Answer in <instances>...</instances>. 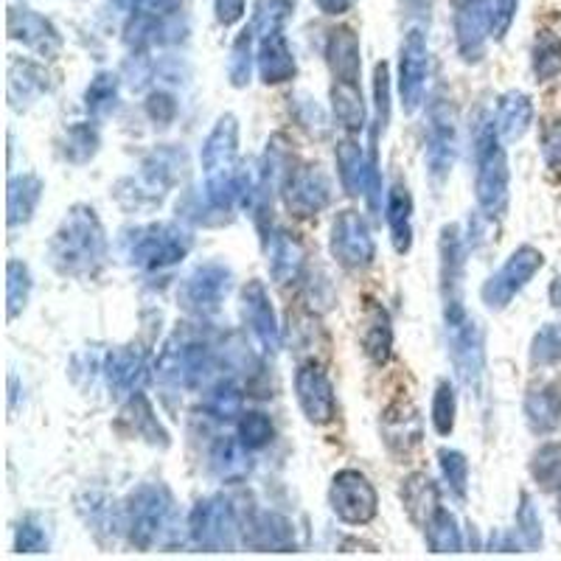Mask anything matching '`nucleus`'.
<instances>
[{"label": "nucleus", "mask_w": 561, "mask_h": 561, "mask_svg": "<svg viewBox=\"0 0 561 561\" xmlns=\"http://www.w3.org/2000/svg\"><path fill=\"white\" fill-rule=\"evenodd\" d=\"M48 264L62 278H96L107 264V233L96 208L73 205L48 242Z\"/></svg>", "instance_id": "1"}, {"label": "nucleus", "mask_w": 561, "mask_h": 561, "mask_svg": "<svg viewBox=\"0 0 561 561\" xmlns=\"http://www.w3.org/2000/svg\"><path fill=\"white\" fill-rule=\"evenodd\" d=\"M205 178V199L228 217L242 199V169L239 160V118L225 113L208 133L199 152ZM230 219V217H228Z\"/></svg>", "instance_id": "2"}, {"label": "nucleus", "mask_w": 561, "mask_h": 561, "mask_svg": "<svg viewBox=\"0 0 561 561\" xmlns=\"http://www.w3.org/2000/svg\"><path fill=\"white\" fill-rule=\"evenodd\" d=\"M474 197L485 217H503L511 199L508 154L494 118H483L474 129Z\"/></svg>", "instance_id": "3"}, {"label": "nucleus", "mask_w": 561, "mask_h": 561, "mask_svg": "<svg viewBox=\"0 0 561 561\" xmlns=\"http://www.w3.org/2000/svg\"><path fill=\"white\" fill-rule=\"evenodd\" d=\"M178 503L163 483H144L122 505V528L138 550H152L172 530Z\"/></svg>", "instance_id": "4"}, {"label": "nucleus", "mask_w": 561, "mask_h": 561, "mask_svg": "<svg viewBox=\"0 0 561 561\" xmlns=\"http://www.w3.org/2000/svg\"><path fill=\"white\" fill-rule=\"evenodd\" d=\"M185 152L174 147H160L140 160V169L115 185V197L127 210L154 208L167 199L178 180L183 178Z\"/></svg>", "instance_id": "5"}, {"label": "nucleus", "mask_w": 561, "mask_h": 561, "mask_svg": "<svg viewBox=\"0 0 561 561\" xmlns=\"http://www.w3.org/2000/svg\"><path fill=\"white\" fill-rule=\"evenodd\" d=\"M192 230L180 222H152L129 230L124 239V255L135 270L144 273H163L183 262L192 253Z\"/></svg>", "instance_id": "6"}, {"label": "nucleus", "mask_w": 561, "mask_h": 561, "mask_svg": "<svg viewBox=\"0 0 561 561\" xmlns=\"http://www.w3.org/2000/svg\"><path fill=\"white\" fill-rule=\"evenodd\" d=\"M210 365H214V351H210L208 340L188 332V329H183V332L178 329L160 348L154 377L169 388L194 390L208 377Z\"/></svg>", "instance_id": "7"}, {"label": "nucleus", "mask_w": 561, "mask_h": 561, "mask_svg": "<svg viewBox=\"0 0 561 561\" xmlns=\"http://www.w3.org/2000/svg\"><path fill=\"white\" fill-rule=\"evenodd\" d=\"M242 536L237 508L222 494L203 497L188 514V539L194 548L208 550V553H222L233 550Z\"/></svg>", "instance_id": "8"}, {"label": "nucleus", "mask_w": 561, "mask_h": 561, "mask_svg": "<svg viewBox=\"0 0 561 561\" xmlns=\"http://www.w3.org/2000/svg\"><path fill=\"white\" fill-rule=\"evenodd\" d=\"M230 289H233V270L222 262H205L180 280L178 304L192 318H210L222 309Z\"/></svg>", "instance_id": "9"}, {"label": "nucleus", "mask_w": 561, "mask_h": 561, "mask_svg": "<svg viewBox=\"0 0 561 561\" xmlns=\"http://www.w3.org/2000/svg\"><path fill=\"white\" fill-rule=\"evenodd\" d=\"M444 329H447L449 359H453L460 385L466 390H472L474 396H480L485 379L483 325H480L474 314H466V318L453 320V323H444Z\"/></svg>", "instance_id": "10"}, {"label": "nucleus", "mask_w": 561, "mask_h": 561, "mask_svg": "<svg viewBox=\"0 0 561 561\" xmlns=\"http://www.w3.org/2000/svg\"><path fill=\"white\" fill-rule=\"evenodd\" d=\"M458 149V110H455V104L449 99L435 96L427 110V149H424L433 183L440 185L453 174Z\"/></svg>", "instance_id": "11"}, {"label": "nucleus", "mask_w": 561, "mask_h": 561, "mask_svg": "<svg viewBox=\"0 0 561 561\" xmlns=\"http://www.w3.org/2000/svg\"><path fill=\"white\" fill-rule=\"evenodd\" d=\"M334 158H337V174L343 192L348 197H368L370 210H379V199H382L379 149H370L365 154L363 147L348 135V138H343L337 144Z\"/></svg>", "instance_id": "12"}, {"label": "nucleus", "mask_w": 561, "mask_h": 561, "mask_svg": "<svg viewBox=\"0 0 561 561\" xmlns=\"http://www.w3.org/2000/svg\"><path fill=\"white\" fill-rule=\"evenodd\" d=\"M438 278L440 304H444V323L463 318L469 309L463 304L466 278V242L458 225H444L438 237Z\"/></svg>", "instance_id": "13"}, {"label": "nucleus", "mask_w": 561, "mask_h": 561, "mask_svg": "<svg viewBox=\"0 0 561 561\" xmlns=\"http://www.w3.org/2000/svg\"><path fill=\"white\" fill-rule=\"evenodd\" d=\"M542 267L545 255L536 248H530V244H523V248H517L505 259V264L497 273L485 280L483 289H480V298H483V304L491 312H500V309L508 307L511 300L528 287L534 275Z\"/></svg>", "instance_id": "14"}, {"label": "nucleus", "mask_w": 561, "mask_h": 561, "mask_svg": "<svg viewBox=\"0 0 561 561\" xmlns=\"http://www.w3.org/2000/svg\"><path fill=\"white\" fill-rule=\"evenodd\" d=\"M329 505L345 525H368L374 523L379 511L377 489L370 485L357 469H340L329 485Z\"/></svg>", "instance_id": "15"}, {"label": "nucleus", "mask_w": 561, "mask_h": 561, "mask_svg": "<svg viewBox=\"0 0 561 561\" xmlns=\"http://www.w3.org/2000/svg\"><path fill=\"white\" fill-rule=\"evenodd\" d=\"M293 174V152H289L284 135H273L264 149V158L259 163V178H255V199H253V217L267 233V222L273 217V203L275 194L284 192V183Z\"/></svg>", "instance_id": "16"}, {"label": "nucleus", "mask_w": 561, "mask_h": 561, "mask_svg": "<svg viewBox=\"0 0 561 561\" xmlns=\"http://www.w3.org/2000/svg\"><path fill=\"white\" fill-rule=\"evenodd\" d=\"M334 262L345 270H368L377 259V242L370 237V228L359 210H340L332 222V239H329Z\"/></svg>", "instance_id": "17"}, {"label": "nucleus", "mask_w": 561, "mask_h": 561, "mask_svg": "<svg viewBox=\"0 0 561 561\" xmlns=\"http://www.w3.org/2000/svg\"><path fill=\"white\" fill-rule=\"evenodd\" d=\"M430 77V48L427 34L421 28H410L402 39L399 51V99H402L404 113L413 115L424 102Z\"/></svg>", "instance_id": "18"}, {"label": "nucleus", "mask_w": 561, "mask_h": 561, "mask_svg": "<svg viewBox=\"0 0 561 561\" xmlns=\"http://www.w3.org/2000/svg\"><path fill=\"white\" fill-rule=\"evenodd\" d=\"M453 26L460 59L480 62L491 37V0H455Z\"/></svg>", "instance_id": "19"}, {"label": "nucleus", "mask_w": 561, "mask_h": 561, "mask_svg": "<svg viewBox=\"0 0 561 561\" xmlns=\"http://www.w3.org/2000/svg\"><path fill=\"white\" fill-rule=\"evenodd\" d=\"M280 194L293 217L312 219L332 203V180L320 167H298L293 169Z\"/></svg>", "instance_id": "20"}, {"label": "nucleus", "mask_w": 561, "mask_h": 561, "mask_svg": "<svg viewBox=\"0 0 561 561\" xmlns=\"http://www.w3.org/2000/svg\"><path fill=\"white\" fill-rule=\"evenodd\" d=\"M295 396H298L300 413L307 415L309 424L314 427L332 424L334 413H337V399H334L332 379L325 377L320 365L304 363L295 370Z\"/></svg>", "instance_id": "21"}, {"label": "nucleus", "mask_w": 561, "mask_h": 561, "mask_svg": "<svg viewBox=\"0 0 561 561\" xmlns=\"http://www.w3.org/2000/svg\"><path fill=\"white\" fill-rule=\"evenodd\" d=\"M242 542L259 553H293L298 548L295 525L278 511H255L244 519Z\"/></svg>", "instance_id": "22"}, {"label": "nucleus", "mask_w": 561, "mask_h": 561, "mask_svg": "<svg viewBox=\"0 0 561 561\" xmlns=\"http://www.w3.org/2000/svg\"><path fill=\"white\" fill-rule=\"evenodd\" d=\"M102 374L115 396H135L149 382L152 368H149L147 354L138 345H118L104 357Z\"/></svg>", "instance_id": "23"}, {"label": "nucleus", "mask_w": 561, "mask_h": 561, "mask_svg": "<svg viewBox=\"0 0 561 561\" xmlns=\"http://www.w3.org/2000/svg\"><path fill=\"white\" fill-rule=\"evenodd\" d=\"M242 318L255 343L262 345L267 354H275L280 348V329L278 318H275L273 300H270L267 287L262 280L253 278L244 284L242 289Z\"/></svg>", "instance_id": "24"}, {"label": "nucleus", "mask_w": 561, "mask_h": 561, "mask_svg": "<svg viewBox=\"0 0 561 561\" xmlns=\"http://www.w3.org/2000/svg\"><path fill=\"white\" fill-rule=\"evenodd\" d=\"M9 37L23 43L28 51L43 59H57L62 54V34L51 20L37 14L34 9H9Z\"/></svg>", "instance_id": "25"}, {"label": "nucleus", "mask_w": 561, "mask_h": 561, "mask_svg": "<svg viewBox=\"0 0 561 561\" xmlns=\"http://www.w3.org/2000/svg\"><path fill=\"white\" fill-rule=\"evenodd\" d=\"M264 253H267L270 278L280 284V287L298 280L300 270L307 264V250L287 228H273L264 233Z\"/></svg>", "instance_id": "26"}, {"label": "nucleus", "mask_w": 561, "mask_h": 561, "mask_svg": "<svg viewBox=\"0 0 561 561\" xmlns=\"http://www.w3.org/2000/svg\"><path fill=\"white\" fill-rule=\"evenodd\" d=\"M421 415L410 399H396L382 413V438L393 455H410L421 444Z\"/></svg>", "instance_id": "27"}, {"label": "nucleus", "mask_w": 561, "mask_h": 561, "mask_svg": "<svg viewBox=\"0 0 561 561\" xmlns=\"http://www.w3.org/2000/svg\"><path fill=\"white\" fill-rule=\"evenodd\" d=\"M115 430L122 435H127V438L144 440L149 447H169L167 427H163L158 415H154L152 404H149V399L144 396V390L129 396V402L124 404L122 413H118V421H115Z\"/></svg>", "instance_id": "28"}, {"label": "nucleus", "mask_w": 561, "mask_h": 561, "mask_svg": "<svg viewBox=\"0 0 561 561\" xmlns=\"http://www.w3.org/2000/svg\"><path fill=\"white\" fill-rule=\"evenodd\" d=\"M359 345L374 365H388V359L393 357V323L388 309L377 300H368L359 318Z\"/></svg>", "instance_id": "29"}, {"label": "nucleus", "mask_w": 561, "mask_h": 561, "mask_svg": "<svg viewBox=\"0 0 561 561\" xmlns=\"http://www.w3.org/2000/svg\"><path fill=\"white\" fill-rule=\"evenodd\" d=\"M325 65H329L337 82H359L363 48H359V34L354 28L340 26L329 32V39H325Z\"/></svg>", "instance_id": "30"}, {"label": "nucleus", "mask_w": 561, "mask_h": 561, "mask_svg": "<svg viewBox=\"0 0 561 561\" xmlns=\"http://www.w3.org/2000/svg\"><path fill=\"white\" fill-rule=\"evenodd\" d=\"M54 82L45 73L43 65L32 62V59H18L9 62V102L14 110H23L28 104L37 102L39 96L51 93Z\"/></svg>", "instance_id": "31"}, {"label": "nucleus", "mask_w": 561, "mask_h": 561, "mask_svg": "<svg viewBox=\"0 0 561 561\" xmlns=\"http://www.w3.org/2000/svg\"><path fill=\"white\" fill-rule=\"evenodd\" d=\"M255 65H259V77L264 84H284L295 79L298 73V62L289 48L287 37L280 32L259 37V54H255Z\"/></svg>", "instance_id": "32"}, {"label": "nucleus", "mask_w": 561, "mask_h": 561, "mask_svg": "<svg viewBox=\"0 0 561 561\" xmlns=\"http://www.w3.org/2000/svg\"><path fill=\"white\" fill-rule=\"evenodd\" d=\"M399 500H402L404 511H408L410 523L419 525V528H427L430 519L440 511L438 485L424 472H413L402 480V485H399Z\"/></svg>", "instance_id": "33"}, {"label": "nucleus", "mask_w": 561, "mask_h": 561, "mask_svg": "<svg viewBox=\"0 0 561 561\" xmlns=\"http://www.w3.org/2000/svg\"><path fill=\"white\" fill-rule=\"evenodd\" d=\"M385 219H388L390 242L399 255L413 250V194L404 183H393L385 197Z\"/></svg>", "instance_id": "34"}, {"label": "nucleus", "mask_w": 561, "mask_h": 561, "mask_svg": "<svg viewBox=\"0 0 561 561\" xmlns=\"http://www.w3.org/2000/svg\"><path fill=\"white\" fill-rule=\"evenodd\" d=\"M525 421H528L530 433L548 435L559 430L561 424V385L545 382L534 385L525 393Z\"/></svg>", "instance_id": "35"}, {"label": "nucleus", "mask_w": 561, "mask_h": 561, "mask_svg": "<svg viewBox=\"0 0 561 561\" xmlns=\"http://www.w3.org/2000/svg\"><path fill=\"white\" fill-rule=\"evenodd\" d=\"M45 183L43 178H37L34 172L14 174L9 180V194H7V222L9 228H20V225H28L37 210L39 199H43Z\"/></svg>", "instance_id": "36"}, {"label": "nucleus", "mask_w": 561, "mask_h": 561, "mask_svg": "<svg viewBox=\"0 0 561 561\" xmlns=\"http://www.w3.org/2000/svg\"><path fill=\"white\" fill-rule=\"evenodd\" d=\"M494 124L500 129L503 140H519L534 124V102L523 90H508L497 99V110H494Z\"/></svg>", "instance_id": "37"}, {"label": "nucleus", "mask_w": 561, "mask_h": 561, "mask_svg": "<svg viewBox=\"0 0 561 561\" xmlns=\"http://www.w3.org/2000/svg\"><path fill=\"white\" fill-rule=\"evenodd\" d=\"M332 113L334 122L348 135H357L368 127V107H365L359 82H337L332 84Z\"/></svg>", "instance_id": "38"}, {"label": "nucleus", "mask_w": 561, "mask_h": 561, "mask_svg": "<svg viewBox=\"0 0 561 561\" xmlns=\"http://www.w3.org/2000/svg\"><path fill=\"white\" fill-rule=\"evenodd\" d=\"M210 469L225 480V483H242L250 474V449L239 438H219L214 453H210Z\"/></svg>", "instance_id": "39"}, {"label": "nucleus", "mask_w": 561, "mask_h": 561, "mask_svg": "<svg viewBox=\"0 0 561 561\" xmlns=\"http://www.w3.org/2000/svg\"><path fill=\"white\" fill-rule=\"evenodd\" d=\"M99 147H102V135H99L96 124L90 122H77L70 124L68 129L62 133V140H59V154H62L68 163H90V160L96 158Z\"/></svg>", "instance_id": "40"}, {"label": "nucleus", "mask_w": 561, "mask_h": 561, "mask_svg": "<svg viewBox=\"0 0 561 561\" xmlns=\"http://www.w3.org/2000/svg\"><path fill=\"white\" fill-rule=\"evenodd\" d=\"M203 410L214 421H239L244 413V393L233 379H219L203 396Z\"/></svg>", "instance_id": "41"}, {"label": "nucleus", "mask_w": 561, "mask_h": 561, "mask_svg": "<svg viewBox=\"0 0 561 561\" xmlns=\"http://www.w3.org/2000/svg\"><path fill=\"white\" fill-rule=\"evenodd\" d=\"M255 54H259V34H255L253 23L248 28L239 32V37L233 39L228 54V82L233 88H248L250 77H253V62Z\"/></svg>", "instance_id": "42"}, {"label": "nucleus", "mask_w": 561, "mask_h": 561, "mask_svg": "<svg viewBox=\"0 0 561 561\" xmlns=\"http://www.w3.org/2000/svg\"><path fill=\"white\" fill-rule=\"evenodd\" d=\"M118 93H122V79L113 70H99L96 77L90 79L88 90H84V110L93 118H107L118 104Z\"/></svg>", "instance_id": "43"}, {"label": "nucleus", "mask_w": 561, "mask_h": 561, "mask_svg": "<svg viewBox=\"0 0 561 561\" xmlns=\"http://www.w3.org/2000/svg\"><path fill=\"white\" fill-rule=\"evenodd\" d=\"M530 478L542 491H561V444L550 440L530 455Z\"/></svg>", "instance_id": "44"}, {"label": "nucleus", "mask_w": 561, "mask_h": 561, "mask_svg": "<svg viewBox=\"0 0 561 561\" xmlns=\"http://www.w3.org/2000/svg\"><path fill=\"white\" fill-rule=\"evenodd\" d=\"M427 536V548L433 553H460L463 550V536H460L458 519L447 508H440L424 528Z\"/></svg>", "instance_id": "45"}, {"label": "nucleus", "mask_w": 561, "mask_h": 561, "mask_svg": "<svg viewBox=\"0 0 561 561\" xmlns=\"http://www.w3.org/2000/svg\"><path fill=\"white\" fill-rule=\"evenodd\" d=\"M34 280L28 264H23L20 259H9L7 262V318L14 320L23 309L28 307V298H32Z\"/></svg>", "instance_id": "46"}, {"label": "nucleus", "mask_w": 561, "mask_h": 561, "mask_svg": "<svg viewBox=\"0 0 561 561\" xmlns=\"http://www.w3.org/2000/svg\"><path fill=\"white\" fill-rule=\"evenodd\" d=\"M561 73V37L553 32H539L534 43V77L536 82H548Z\"/></svg>", "instance_id": "47"}, {"label": "nucleus", "mask_w": 561, "mask_h": 561, "mask_svg": "<svg viewBox=\"0 0 561 561\" xmlns=\"http://www.w3.org/2000/svg\"><path fill=\"white\" fill-rule=\"evenodd\" d=\"M237 438L242 440L250 453H259V449H264L275 438L273 419L264 415L262 410H248L237 421Z\"/></svg>", "instance_id": "48"}, {"label": "nucleus", "mask_w": 561, "mask_h": 561, "mask_svg": "<svg viewBox=\"0 0 561 561\" xmlns=\"http://www.w3.org/2000/svg\"><path fill=\"white\" fill-rule=\"evenodd\" d=\"M455 415H458V393H455V385L449 379H440L435 385L433 393V408H430V419H433V427L438 435H453L455 430Z\"/></svg>", "instance_id": "49"}, {"label": "nucleus", "mask_w": 561, "mask_h": 561, "mask_svg": "<svg viewBox=\"0 0 561 561\" xmlns=\"http://www.w3.org/2000/svg\"><path fill=\"white\" fill-rule=\"evenodd\" d=\"M390 124V68L388 62H377L374 68V129L370 135H385Z\"/></svg>", "instance_id": "50"}, {"label": "nucleus", "mask_w": 561, "mask_h": 561, "mask_svg": "<svg viewBox=\"0 0 561 561\" xmlns=\"http://www.w3.org/2000/svg\"><path fill=\"white\" fill-rule=\"evenodd\" d=\"M293 12V0H259L255 3L253 14V28L259 37H267V34L280 32L284 20Z\"/></svg>", "instance_id": "51"}, {"label": "nucleus", "mask_w": 561, "mask_h": 561, "mask_svg": "<svg viewBox=\"0 0 561 561\" xmlns=\"http://www.w3.org/2000/svg\"><path fill=\"white\" fill-rule=\"evenodd\" d=\"M438 466L444 480L449 483V489L458 494V497H466V489H469V460L460 449H438Z\"/></svg>", "instance_id": "52"}, {"label": "nucleus", "mask_w": 561, "mask_h": 561, "mask_svg": "<svg viewBox=\"0 0 561 561\" xmlns=\"http://www.w3.org/2000/svg\"><path fill=\"white\" fill-rule=\"evenodd\" d=\"M517 536L525 548L536 550L542 545V519L536 511L534 500L528 494H519V508H517Z\"/></svg>", "instance_id": "53"}, {"label": "nucleus", "mask_w": 561, "mask_h": 561, "mask_svg": "<svg viewBox=\"0 0 561 561\" xmlns=\"http://www.w3.org/2000/svg\"><path fill=\"white\" fill-rule=\"evenodd\" d=\"M561 359V325L548 323L539 329L530 343V363L534 365H550Z\"/></svg>", "instance_id": "54"}, {"label": "nucleus", "mask_w": 561, "mask_h": 561, "mask_svg": "<svg viewBox=\"0 0 561 561\" xmlns=\"http://www.w3.org/2000/svg\"><path fill=\"white\" fill-rule=\"evenodd\" d=\"M48 530L37 517H26L14 530V550L18 553H45L48 550Z\"/></svg>", "instance_id": "55"}, {"label": "nucleus", "mask_w": 561, "mask_h": 561, "mask_svg": "<svg viewBox=\"0 0 561 561\" xmlns=\"http://www.w3.org/2000/svg\"><path fill=\"white\" fill-rule=\"evenodd\" d=\"M519 3L523 0H491V37L505 39L511 32L514 20H517Z\"/></svg>", "instance_id": "56"}, {"label": "nucleus", "mask_w": 561, "mask_h": 561, "mask_svg": "<svg viewBox=\"0 0 561 561\" xmlns=\"http://www.w3.org/2000/svg\"><path fill=\"white\" fill-rule=\"evenodd\" d=\"M147 115L160 127H169L178 118V99L167 90H152L147 96Z\"/></svg>", "instance_id": "57"}, {"label": "nucleus", "mask_w": 561, "mask_h": 561, "mask_svg": "<svg viewBox=\"0 0 561 561\" xmlns=\"http://www.w3.org/2000/svg\"><path fill=\"white\" fill-rule=\"evenodd\" d=\"M542 160L550 172H561V122L550 124L542 138Z\"/></svg>", "instance_id": "58"}, {"label": "nucleus", "mask_w": 561, "mask_h": 561, "mask_svg": "<svg viewBox=\"0 0 561 561\" xmlns=\"http://www.w3.org/2000/svg\"><path fill=\"white\" fill-rule=\"evenodd\" d=\"M248 12V0H214V14H217L219 26L230 28L237 26L239 20Z\"/></svg>", "instance_id": "59"}, {"label": "nucleus", "mask_w": 561, "mask_h": 561, "mask_svg": "<svg viewBox=\"0 0 561 561\" xmlns=\"http://www.w3.org/2000/svg\"><path fill=\"white\" fill-rule=\"evenodd\" d=\"M115 7H122L124 12L133 14H144V12H158L167 0H113Z\"/></svg>", "instance_id": "60"}, {"label": "nucleus", "mask_w": 561, "mask_h": 561, "mask_svg": "<svg viewBox=\"0 0 561 561\" xmlns=\"http://www.w3.org/2000/svg\"><path fill=\"white\" fill-rule=\"evenodd\" d=\"M314 3H318L320 12L329 14V18H340V14H345L354 7V0H314Z\"/></svg>", "instance_id": "61"}, {"label": "nucleus", "mask_w": 561, "mask_h": 561, "mask_svg": "<svg viewBox=\"0 0 561 561\" xmlns=\"http://www.w3.org/2000/svg\"><path fill=\"white\" fill-rule=\"evenodd\" d=\"M550 298H553V307L561 309V280H556L553 287H550Z\"/></svg>", "instance_id": "62"}, {"label": "nucleus", "mask_w": 561, "mask_h": 561, "mask_svg": "<svg viewBox=\"0 0 561 561\" xmlns=\"http://www.w3.org/2000/svg\"><path fill=\"white\" fill-rule=\"evenodd\" d=\"M559 519H561V494H559Z\"/></svg>", "instance_id": "63"}]
</instances>
